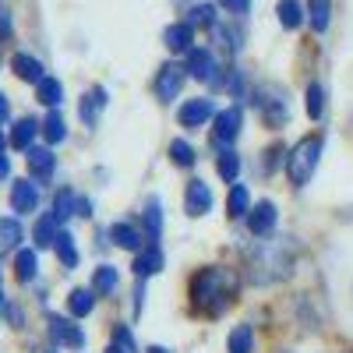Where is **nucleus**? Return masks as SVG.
<instances>
[{
    "label": "nucleus",
    "instance_id": "f257e3e1",
    "mask_svg": "<svg viewBox=\"0 0 353 353\" xmlns=\"http://www.w3.org/2000/svg\"><path fill=\"white\" fill-rule=\"evenodd\" d=\"M237 293V276L230 269H201L191 279V304L205 314H223L233 304Z\"/></svg>",
    "mask_w": 353,
    "mask_h": 353
},
{
    "label": "nucleus",
    "instance_id": "f03ea898",
    "mask_svg": "<svg viewBox=\"0 0 353 353\" xmlns=\"http://www.w3.org/2000/svg\"><path fill=\"white\" fill-rule=\"evenodd\" d=\"M290 272V237L283 241H258V248L251 251V279L261 283H276Z\"/></svg>",
    "mask_w": 353,
    "mask_h": 353
},
{
    "label": "nucleus",
    "instance_id": "7ed1b4c3",
    "mask_svg": "<svg viewBox=\"0 0 353 353\" xmlns=\"http://www.w3.org/2000/svg\"><path fill=\"white\" fill-rule=\"evenodd\" d=\"M318 159H321V138H314V134L301 138V141L290 149V156H286L290 184H297V188L311 184V176H314V170H318Z\"/></svg>",
    "mask_w": 353,
    "mask_h": 353
},
{
    "label": "nucleus",
    "instance_id": "20e7f679",
    "mask_svg": "<svg viewBox=\"0 0 353 353\" xmlns=\"http://www.w3.org/2000/svg\"><path fill=\"white\" fill-rule=\"evenodd\" d=\"M258 110H261V121L269 128H283L290 121V99L283 96V88H276V85H265L258 92Z\"/></svg>",
    "mask_w": 353,
    "mask_h": 353
},
{
    "label": "nucleus",
    "instance_id": "39448f33",
    "mask_svg": "<svg viewBox=\"0 0 353 353\" xmlns=\"http://www.w3.org/2000/svg\"><path fill=\"white\" fill-rule=\"evenodd\" d=\"M188 68H181V64H163L159 68V74H156V96H159V103H173L176 96H181V88H184V74Z\"/></svg>",
    "mask_w": 353,
    "mask_h": 353
},
{
    "label": "nucleus",
    "instance_id": "423d86ee",
    "mask_svg": "<svg viewBox=\"0 0 353 353\" xmlns=\"http://www.w3.org/2000/svg\"><path fill=\"white\" fill-rule=\"evenodd\" d=\"M188 74L191 78H198V81H212V85H219V68H216V57L205 50V46H198V50H188Z\"/></svg>",
    "mask_w": 353,
    "mask_h": 353
},
{
    "label": "nucleus",
    "instance_id": "0eeeda50",
    "mask_svg": "<svg viewBox=\"0 0 353 353\" xmlns=\"http://www.w3.org/2000/svg\"><path fill=\"white\" fill-rule=\"evenodd\" d=\"M50 339L57 343V346H68V350H81L85 346V332L74 325V321H68V318H50Z\"/></svg>",
    "mask_w": 353,
    "mask_h": 353
},
{
    "label": "nucleus",
    "instance_id": "6e6552de",
    "mask_svg": "<svg viewBox=\"0 0 353 353\" xmlns=\"http://www.w3.org/2000/svg\"><path fill=\"white\" fill-rule=\"evenodd\" d=\"M241 124H244V113L237 106L216 113V141L219 145H233V141H237V134H241Z\"/></svg>",
    "mask_w": 353,
    "mask_h": 353
},
{
    "label": "nucleus",
    "instance_id": "1a4fd4ad",
    "mask_svg": "<svg viewBox=\"0 0 353 353\" xmlns=\"http://www.w3.org/2000/svg\"><path fill=\"white\" fill-rule=\"evenodd\" d=\"M11 209H14L18 216L36 212V209H39V184H32V181H18V184L11 188Z\"/></svg>",
    "mask_w": 353,
    "mask_h": 353
},
{
    "label": "nucleus",
    "instance_id": "9d476101",
    "mask_svg": "<svg viewBox=\"0 0 353 353\" xmlns=\"http://www.w3.org/2000/svg\"><path fill=\"white\" fill-rule=\"evenodd\" d=\"M176 117H181L184 128H205V121H212V117H216V103L212 99H191V103L181 106Z\"/></svg>",
    "mask_w": 353,
    "mask_h": 353
},
{
    "label": "nucleus",
    "instance_id": "9b49d317",
    "mask_svg": "<svg viewBox=\"0 0 353 353\" xmlns=\"http://www.w3.org/2000/svg\"><path fill=\"white\" fill-rule=\"evenodd\" d=\"M276 219H279V212H276L272 201H261V205H254V209L248 212V226H251L254 237H269V233L276 230Z\"/></svg>",
    "mask_w": 353,
    "mask_h": 353
},
{
    "label": "nucleus",
    "instance_id": "f8f14e48",
    "mask_svg": "<svg viewBox=\"0 0 353 353\" xmlns=\"http://www.w3.org/2000/svg\"><path fill=\"white\" fill-rule=\"evenodd\" d=\"M184 209H188V216H205L212 209V191H209V184L205 181H191L188 184V198H184Z\"/></svg>",
    "mask_w": 353,
    "mask_h": 353
},
{
    "label": "nucleus",
    "instance_id": "ddd939ff",
    "mask_svg": "<svg viewBox=\"0 0 353 353\" xmlns=\"http://www.w3.org/2000/svg\"><path fill=\"white\" fill-rule=\"evenodd\" d=\"M53 166H57V156L50 149H28V170H32L39 184H46L53 176Z\"/></svg>",
    "mask_w": 353,
    "mask_h": 353
},
{
    "label": "nucleus",
    "instance_id": "4468645a",
    "mask_svg": "<svg viewBox=\"0 0 353 353\" xmlns=\"http://www.w3.org/2000/svg\"><path fill=\"white\" fill-rule=\"evenodd\" d=\"M106 110V88H92L85 99H81V106H78V113H81V121L88 124V128H96L99 124V113Z\"/></svg>",
    "mask_w": 353,
    "mask_h": 353
},
{
    "label": "nucleus",
    "instance_id": "2eb2a0df",
    "mask_svg": "<svg viewBox=\"0 0 353 353\" xmlns=\"http://www.w3.org/2000/svg\"><path fill=\"white\" fill-rule=\"evenodd\" d=\"M11 71L21 78V81H43V64L36 61V57H28V53H14L11 57Z\"/></svg>",
    "mask_w": 353,
    "mask_h": 353
},
{
    "label": "nucleus",
    "instance_id": "dca6fc26",
    "mask_svg": "<svg viewBox=\"0 0 353 353\" xmlns=\"http://www.w3.org/2000/svg\"><path fill=\"white\" fill-rule=\"evenodd\" d=\"M134 272H138V279L163 272V251H159V244H149V251H141L134 258Z\"/></svg>",
    "mask_w": 353,
    "mask_h": 353
},
{
    "label": "nucleus",
    "instance_id": "f3484780",
    "mask_svg": "<svg viewBox=\"0 0 353 353\" xmlns=\"http://www.w3.org/2000/svg\"><path fill=\"white\" fill-rule=\"evenodd\" d=\"M226 209H230V219H248V212H251V194H248L244 184H230Z\"/></svg>",
    "mask_w": 353,
    "mask_h": 353
},
{
    "label": "nucleus",
    "instance_id": "a211bd4d",
    "mask_svg": "<svg viewBox=\"0 0 353 353\" xmlns=\"http://www.w3.org/2000/svg\"><path fill=\"white\" fill-rule=\"evenodd\" d=\"M110 237H113L117 248H124V251H141V233L131 223H113L110 226Z\"/></svg>",
    "mask_w": 353,
    "mask_h": 353
},
{
    "label": "nucleus",
    "instance_id": "6ab92c4d",
    "mask_svg": "<svg viewBox=\"0 0 353 353\" xmlns=\"http://www.w3.org/2000/svg\"><path fill=\"white\" fill-rule=\"evenodd\" d=\"M163 43H166V50H173V53H188V50H191V21L170 25L166 32H163Z\"/></svg>",
    "mask_w": 353,
    "mask_h": 353
},
{
    "label": "nucleus",
    "instance_id": "aec40b11",
    "mask_svg": "<svg viewBox=\"0 0 353 353\" xmlns=\"http://www.w3.org/2000/svg\"><path fill=\"white\" fill-rule=\"evenodd\" d=\"M36 134H39V124L32 121V117H25V121H18L14 131H11V145H14V149H21V152H28Z\"/></svg>",
    "mask_w": 353,
    "mask_h": 353
},
{
    "label": "nucleus",
    "instance_id": "412c9836",
    "mask_svg": "<svg viewBox=\"0 0 353 353\" xmlns=\"http://www.w3.org/2000/svg\"><path fill=\"white\" fill-rule=\"evenodd\" d=\"M36 99L43 103V106H61V99H64V85L57 81V78H43V81H36Z\"/></svg>",
    "mask_w": 353,
    "mask_h": 353
},
{
    "label": "nucleus",
    "instance_id": "4be33fe9",
    "mask_svg": "<svg viewBox=\"0 0 353 353\" xmlns=\"http://www.w3.org/2000/svg\"><path fill=\"white\" fill-rule=\"evenodd\" d=\"M117 283H121V272L113 269V265H99L96 276H92V290H96V297H106V293L117 290Z\"/></svg>",
    "mask_w": 353,
    "mask_h": 353
},
{
    "label": "nucleus",
    "instance_id": "5701e85b",
    "mask_svg": "<svg viewBox=\"0 0 353 353\" xmlns=\"http://www.w3.org/2000/svg\"><path fill=\"white\" fill-rule=\"evenodd\" d=\"M53 251H57V258H61V265H64V269H74V265H78L74 237H71L68 230H61V233H57V241H53Z\"/></svg>",
    "mask_w": 353,
    "mask_h": 353
},
{
    "label": "nucleus",
    "instance_id": "b1692460",
    "mask_svg": "<svg viewBox=\"0 0 353 353\" xmlns=\"http://www.w3.org/2000/svg\"><path fill=\"white\" fill-rule=\"evenodd\" d=\"M53 216L57 219H68V216H78V194L71 191V188H61L57 191V198H53Z\"/></svg>",
    "mask_w": 353,
    "mask_h": 353
},
{
    "label": "nucleus",
    "instance_id": "393cba45",
    "mask_svg": "<svg viewBox=\"0 0 353 353\" xmlns=\"http://www.w3.org/2000/svg\"><path fill=\"white\" fill-rule=\"evenodd\" d=\"M145 230H149V244H156L159 233H163V205H159V198H149V205H145Z\"/></svg>",
    "mask_w": 353,
    "mask_h": 353
},
{
    "label": "nucleus",
    "instance_id": "a878e982",
    "mask_svg": "<svg viewBox=\"0 0 353 353\" xmlns=\"http://www.w3.org/2000/svg\"><path fill=\"white\" fill-rule=\"evenodd\" d=\"M57 223H61V219H57L53 212H50V216H43V219L36 223V230H32V237H36V248H53L57 233H61V230H57Z\"/></svg>",
    "mask_w": 353,
    "mask_h": 353
},
{
    "label": "nucleus",
    "instance_id": "bb28decb",
    "mask_svg": "<svg viewBox=\"0 0 353 353\" xmlns=\"http://www.w3.org/2000/svg\"><path fill=\"white\" fill-rule=\"evenodd\" d=\"M36 272H39V258H36V251H18V258H14V276H18L21 283H32Z\"/></svg>",
    "mask_w": 353,
    "mask_h": 353
},
{
    "label": "nucleus",
    "instance_id": "cd10ccee",
    "mask_svg": "<svg viewBox=\"0 0 353 353\" xmlns=\"http://www.w3.org/2000/svg\"><path fill=\"white\" fill-rule=\"evenodd\" d=\"M68 307H71L74 318L92 314V307H96V290H74L71 297H68Z\"/></svg>",
    "mask_w": 353,
    "mask_h": 353
},
{
    "label": "nucleus",
    "instance_id": "c85d7f7f",
    "mask_svg": "<svg viewBox=\"0 0 353 353\" xmlns=\"http://www.w3.org/2000/svg\"><path fill=\"white\" fill-rule=\"evenodd\" d=\"M307 14H311L314 32H325L329 21H332V4H329V0H311V4H307Z\"/></svg>",
    "mask_w": 353,
    "mask_h": 353
},
{
    "label": "nucleus",
    "instance_id": "c756f323",
    "mask_svg": "<svg viewBox=\"0 0 353 353\" xmlns=\"http://www.w3.org/2000/svg\"><path fill=\"white\" fill-rule=\"evenodd\" d=\"M43 134H46L50 145H57V141H64V138H68V124H64V117L57 113V110H50L46 124H43Z\"/></svg>",
    "mask_w": 353,
    "mask_h": 353
},
{
    "label": "nucleus",
    "instance_id": "7c9ffc66",
    "mask_svg": "<svg viewBox=\"0 0 353 353\" xmlns=\"http://www.w3.org/2000/svg\"><path fill=\"white\" fill-rule=\"evenodd\" d=\"M279 21L286 28H301L304 25V8L297 4V0H279Z\"/></svg>",
    "mask_w": 353,
    "mask_h": 353
},
{
    "label": "nucleus",
    "instance_id": "2f4dec72",
    "mask_svg": "<svg viewBox=\"0 0 353 353\" xmlns=\"http://www.w3.org/2000/svg\"><path fill=\"white\" fill-rule=\"evenodd\" d=\"M237 173H241V159H237V152L233 149H226V152H219V176L226 184H237Z\"/></svg>",
    "mask_w": 353,
    "mask_h": 353
},
{
    "label": "nucleus",
    "instance_id": "473e14b6",
    "mask_svg": "<svg viewBox=\"0 0 353 353\" xmlns=\"http://www.w3.org/2000/svg\"><path fill=\"white\" fill-rule=\"evenodd\" d=\"M251 346H254L251 325H237V329L230 332V353H251Z\"/></svg>",
    "mask_w": 353,
    "mask_h": 353
},
{
    "label": "nucleus",
    "instance_id": "72a5a7b5",
    "mask_svg": "<svg viewBox=\"0 0 353 353\" xmlns=\"http://www.w3.org/2000/svg\"><path fill=\"white\" fill-rule=\"evenodd\" d=\"M170 159L181 166V170H191V166H194V149H191L188 141H173V145H170Z\"/></svg>",
    "mask_w": 353,
    "mask_h": 353
},
{
    "label": "nucleus",
    "instance_id": "f704fd0d",
    "mask_svg": "<svg viewBox=\"0 0 353 353\" xmlns=\"http://www.w3.org/2000/svg\"><path fill=\"white\" fill-rule=\"evenodd\" d=\"M321 113H325V88L311 85V88H307V117H311V121H318Z\"/></svg>",
    "mask_w": 353,
    "mask_h": 353
},
{
    "label": "nucleus",
    "instance_id": "c9c22d12",
    "mask_svg": "<svg viewBox=\"0 0 353 353\" xmlns=\"http://www.w3.org/2000/svg\"><path fill=\"white\" fill-rule=\"evenodd\" d=\"M18 241H21L18 219H0V244H4V248H14Z\"/></svg>",
    "mask_w": 353,
    "mask_h": 353
},
{
    "label": "nucleus",
    "instance_id": "e433bc0d",
    "mask_svg": "<svg viewBox=\"0 0 353 353\" xmlns=\"http://www.w3.org/2000/svg\"><path fill=\"white\" fill-rule=\"evenodd\" d=\"M191 25H216V8L212 4H198L194 11H191Z\"/></svg>",
    "mask_w": 353,
    "mask_h": 353
},
{
    "label": "nucleus",
    "instance_id": "4c0bfd02",
    "mask_svg": "<svg viewBox=\"0 0 353 353\" xmlns=\"http://www.w3.org/2000/svg\"><path fill=\"white\" fill-rule=\"evenodd\" d=\"M113 339H117V346H124L128 353H134V336H131L124 325H117V329H113Z\"/></svg>",
    "mask_w": 353,
    "mask_h": 353
},
{
    "label": "nucleus",
    "instance_id": "58836bf2",
    "mask_svg": "<svg viewBox=\"0 0 353 353\" xmlns=\"http://www.w3.org/2000/svg\"><path fill=\"white\" fill-rule=\"evenodd\" d=\"M219 8H226L230 14H248L251 11V0H219Z\"/></svg>",
    "mask_w": 353,
    "mask_h": 353
},
{
    "label": "nucleus",
    "instance_id": "ea45409f",
    "mask_svg": "<svg viewBox=\"0 0 353 353\" xmlns=\"http://www.w3.org/2000/svg\"><path fill=\"white\" fill-rule=\"evenodd\" d=\"M279 156H283V149L279 145H272L269 152H265V163H261V173H272L276 170V163H279Z\"/></svg>",
    "mask_w": 353,
    "mask_h": 353
},
{
    "label": "nucleus",
    "instance_id": "a19ab883",
    "mask_svg": "<svg viewBox=\"0 0 353 353\" xmlns=\"http://www.w3.org/2000/svg\"><path fill=\"white\" fill-rule=\"evenodd\" d=\"M11 32H14L11 14H8V8H0V39H11Z\"/></svg>",
    "mask_w": 353,
    "mask_h": 353
},
{
    "label": "nucleus",
    "instance_id": "79ce46f5",
    "mask_svg": "<svg viewBox=\"0 0 353 353\" xmlns=\"http://www.w3.org/2000/svg\"><path fill=\"white\" fill-rule=\"evenodd\" d=\"M8 117H11V103H8L4 92H0V121H8Z\"/></svg>",
    "mask_w": 353,
    "mask_h": 353
},
{
    "label": "nucleus",
    "instance_id": "37998d69",
    "mask_svg": "<svg viewBox=\"0 0 353 353\" xmlns=\"http://www.w3.org/2000/svg\"><path fill=\"white\" fill-rule=\"evenodd\" d=\"M78 216H92V201H85V198H78Z\"/></svg>",
    "mask_w": 353,
    "mask_h": 353
},
{
    "label": "nucleus",
    "instance_id": "c03bdc74",
    "mask_svg": "<svg viewBox=\"0 0 353 353\" xmlns=\"http://www.w3.org/2000/svg\"><path fill=\"white\" fill-rule=\"evenodd\" d=\"M0 176H11V163H8L4 152H0Z\"/></svg>",
    "mask_w": 353,
    "mask_h": 353
},
{
    "label": "nucleus",
    "instance_id": "a18cd8bd",
    "mask_svg": "<svg viewBox=\"0 0 353 353\" xmlns=\"http://www.w3.org/2000/svg\"><path fill=\"white\" fill-rule=\"evenodd\" d=\"M106 353H128V350H124V346H117V343H113V346H110Z\"/></svg>",
    "mask_w": 353,
    "mask_h": 353
},
{
    "label": "nucleus",
    "instance_id": "49530a36",
    "mask_svg": "<svg viewBox=\"0 0 353 353\" xmlns=\"http://www.w3.org/2000/svg\"><path fill=\"white\" fill-rule=\"evenodd\" d=\"M149 353H170V350H163V346H149Z\"/></svg>",
    "mask_w": 353,
    "mask_h": 353
},
{
    "label": "nucleus",
    "instance_id": "de8ad7c7",
    "mask_svg": "<svg viewBox=\"0 0 353 353\" xmlns=\"http://www.w3.org/2000/svg\"><path fill=\"white\" fill-rule=\"evenodd\" d=\"M36 353H57V350H46V346H36Z\"/></svg>",
    "mask_w": 353,
    "mask_h": 353
},
{
    "label": "nucleus",
    "instance_id": "09e8293b",
    "mask_svg": "<svg viewBox=\"0 0 353 353\" xmlns=\"http://www.w3.org/2000/svg\"><path fill=\"white\" fill-rule=\"evenodd\" d=\"M4 145H8V141H4V131H0V152H4Z\"/></svg>",
    "mask_w": 353,
    "mask_h": 353
},
{
    "label": "nucleus",
    "instance_id": "8fccbe9b",
    "mask_svg": "<svg viewBox=\"0 0 353 353\" xmlns=\"http://www.w3.org/2000/svg\"><path fill=\"white\" fill-rule=\"evenodd\" d=\"M0 304H4V293H0Z\"/></svg>",
    "mask_w": 353,
    "mask_h": 353
}]
</instances>
